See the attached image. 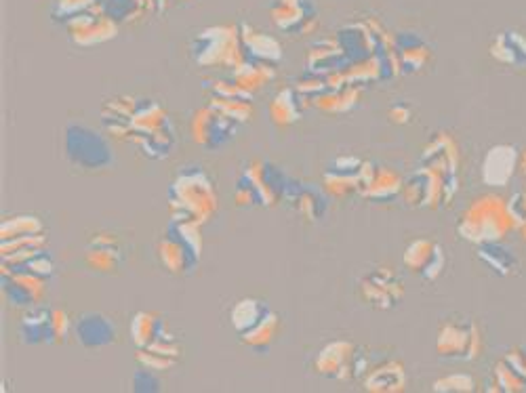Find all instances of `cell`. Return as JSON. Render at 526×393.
<instances>
[{
  "mask_svg": "<svg viewBox=\"0 0 526 393\" xmlns=\"http://www.w3.org/2000/svg\"><path fill=\"white\" fill-rule=\"evenodd\" d=\"M108 135L129 143L150 160H165L175 148V127L163 103L150 97L118 95L101 106Z\"/></svg>",
  "mask_w": 526,
  "mask_h": 393,
  "instance_id": "cell-1",
  "label": "cell"
},
{
  "mask_svg": "<svg viewBox=\"0 0 526 393\" xmlns=\"http://www.w3.org/2000/svg\"><path fill=\"white\" fill-rule=\"evenodd\" d=\"M167 200L171 221L196 225L209 223L219 206L215 183L209 177V173L198 167V164L184 167L175 173V177L169 183Z\"/></svg>",
  "mask_w": 526,
  "mask_h": 393,
  "instance_id": "cell-2",
  "label": "cell"
},
{
  "mask_svg": "<svg viewBox=\"0 0 526 393\" xmlns=\"http://www.w3.org/2000/svg\"><path fill=\"white\" fill-rule=\"evenodd\" d=\"M516 230L514 219L508 211V200L499 194H480L457 221V234L470 244L503 242Z\"/></svg>",
  "mask_w": 526,
  "mask_h": 393,
  "instance_id": "cell-3",
  "label": "cell"
},
{
  "mask_svg": "<svg viewBox=\"0 0 526 393\" xmlns=\"http://www.w3.org/2000/svg\"><path fill=\"white\" fill-rule=\"evenodd\" d=\"M190 57L200 68H238L245 61L240 28L236 24L209 26L190 40Z\"/></svg>",
  "mask_w": 526,
  "mask_h": 393,
  "instance_id": "cell-4",
  "label": "cell"
},
{
  "mask_svg": "<svg viewBox=\"0 0 526 393\" xmlns=\"http://www.w3.org/2000/svg\"><path fill=\"white\" fill-rule=\"evenodd\" d=\"M196 223L171 221L165 234L156 244V255L160 265L173 276L192 274L202 257V236Z\"/></svg>",
  "mask_w": 526,
  "mask_h": 393,
  "instance_id": "cell-5",
  "label": "cell"
},
{
  "mask_svg": "<svg viewBox=\"0 0 526 393\" xmlns=\"http://www.w3.org/2000/svg\"><path fill=\"white\" fill-rule=\"evenodd\" d=\"M64 154L72 167L83 171H101L112 164L108 139L85 124H68L64 131Z\"/></svg>",
  "mask_w": 526,
  "mask_h": 393,
  "instance_id": "cell-6",
  "label": "cell"
},
{
  "mask_svg": "<svg viewBox=\"0 0 526 393\" xmlns=\"http://www.w3.org/2000/svg\"><path fill=\"white\" fill-rule=\"evenodd\" d=\"M436 351L444 360L472 362L482 351L480 328L474 320L465 316H453L444 320L436 335Z\"/></svg>",
  "mask_w": 526,
  "mask_h": 393,
  "instance_id": "cell-7",
  "label": "cell"
},
{
  "mask_svg": "<svg viewBox=\"0 0 526 393\" xmlns=\"http://www.w3.org/2000/svg\"><path fill=\"white\" fill-rule=\"evenodd\" d=\"M400 198L404 200V204L411 206V209L438 211L451 206L455 194L451 192L447 181L442 179V175L419 164V167L404 179Z\"/></svg>",
  "mask_w": 526,
  "mask_h": 393,
  "instance_id": "cell-8",
  "label": "cell"
},
{
  "mask_svg": "<svg viewBox=\"0 0 526 393\" xmlns=\"http://www.w3.org/2000/svg\"><path fill=\"white\" fill-rule=\"evenodd\" d=\"M314 370L320 377L333 381H350L362 375V370H369L364 364L360 349L352 341H331L322 347L314 358Z\"/></svg>",
  "mask_w": 526,
  "mask_h": 393,
  "instance_id": "cell-9",
  "label": "cell"
},
{
  "mask_svg": "<svg viewBox=\"0 0 526 393\" xmlns=\"http://www.w3.org/2000/svg\"><path fill=\"white\" fill-rule=\"evenodd\" d=\"M240 124L230 120L211 106H202L192 114L190 135L202 150L217 152L226 148L228 143L238 135Z\"/></svg>",
  "mask_w": 526,
  "mask_h": 393,
  "instance_id": "cell-10",
  "label": "cell"
},
{
  "mask_svg": "<svg viewBox=\"0 0 526 393\" xmlns=\"http://www.w3.org/2000/svg\"><path fill=\"white\" fill-rule=\"evenodd\" d=\"M358 297L373 309L388 312L404 299V282L392 267H375L358 280Z\"/></svg>",
  "mask_w": 526,
  "mask_h": 393,
  "instance_id": "cell-11",
  "label": "cell"
},
{
  "mask_svg": "<svg viewBox=\"0 0 526 393\" xmlns=\"http://www.w3.org/2000/svg\"><path fill=\"white\" fill-rule=\"evenodd\" d=\"M402 175L383 162L364 160L358 175V196L375 204H388L402 196Z\"/></svg>",
  "mask_w": 526,
  "mask_h": 393,
  "instance_id": "cell-12",
  "label": "cell"
},
{
  "mask_svg": "<svg viewBox=\"0 0 526 393\" xmlns=\"http://www.w3.org/2000/svg\"><path fill=\"white\" fill-rule=\"evenodd\" d=\"M421 167H428L442 175V179L447 181L451 192L457 196L459 192V146L457 141L447 133V131H438L428 143L426 148L421 150L419 158Z\"/></svg>",
  "mask_w": 526,
  "mask_h": 393,
  "instance_id": "cell-13",
  "label": "cell"
},
{
  "mask_svg": "<svg viewBox=\"0 0 526 393\" xmlns=\"http://www.w3.org/2000/svg\"><path fill=\"white\" fill-rule=\"evenodd\" d=\"M242 173H245L255 185V190L259 194V204L263 209H272V206L285 202L291 175L282 171L278 164L266 158H259L249 162L247 167L242 169Z\"/></svg>",
  "mask_w": 526,
  "mask_h": 393,
  "instance_id": "cell-14",
  "label": "cell"
},
{
  "mask_svg": "<svg viewBox=\"0 0 526 393\" xmlns=\"http://www.w3.org/2000/svg\"><path fill=\"white\" fill-rule=\"evenodd\" d=\"M64 26L70 40L78 47H93V45L108 43V40L116 38L118 34V24L104 13L101 3L87 13L72 17Z\"/></svg>",
  "mask_w": 526,
  "mask_h": 393,
  "instance_id": "cell-15",
  "label": "cell"
},
{
  "mask_svg": "<svg viewBox=\"0 0 526 393\" xmlns=\"http://www.w3.org/2000/svg\"><path fill=\"white\" fill-rule=\"evenodd\" d=\"M402 263L411 274L434 282L447 267V253H444V246L440 242L432 238H417L404 248Z\"/></svg>",
  "mask_w": 526,
  "mask_h": 393,
  "instance_id": "cell-16",
  "label": "cell"
},
{
  "mask_svg": "<svg viewBox=\"0 0 526 393\" xmlns=\"http://www.w3.org/2000/svg\"><path fill=\"white\" fill-rule=\"evenodd\" d=\"M272 24L280 32L295 36L314 34L318 28V11L314 0H276L270 9Z\"/></svg>",
  "mask_w": 526,
  "mask_h": 393,
  "instance_id": "cell-17",
  "label": "cell"
},
{
  "mask_svg": "<svg viewBox=\"0 0 526 393\" xmlns=\"http://www.w3.org/2000/svg\"><path fill=\"white\" fill-rule=\"evenodd\" d=\"M3 293L11 305L28 309L32 305L43 303L47 293V280L26 270L3 265Z\"/></svg>",
  "mask_w": 526,
  "mask_h": 393,
  "instance_id": "cell-18",
  "label": "cell"
},
{
  "mask_svg": "<svg viewBox=\"0 0 526 393\" xmlns=\"http://www.w3.org/2000/svg\"><path fill=\"white\" fill-rule=\"evenodd\" d=\"M85 263L97 274H116L125 265V248L110 232L95 234L85 246Z\"/></svg>",
  "mask_w": 526,
  "mask_h": 393,
  "instance_id": "cell-19",
  "label": "cell"
},
{
  "mask_svg": "<svg viewBox=\"0 0 526 393\" xmlns=\"http://www.w3.org/2000/svg\"><path fill=\"white\" fill-rule=\"evenodd\" d=\"M362 162L356 156H339L335 158L322 177V190L331 198H348L358 192V175L362 169Z\"/></svg>",
  "mask_w": 526,
  "mask_h": 393,
  "instance_id": "cell-20",
  "label": "cell"
},
{
  "mask_svg": "<svg viewBox=\"0 0 526 393\" xmlns=\"http://www.w3.org/2000/svg\"><path fill=\"white\" fill-rule=\"evenodd\" d=\"M329 194L325 190H318L316 185L301 183L291 177L289 190H287V202L293 206V211L306 221V223H318L329 211Z\"/></svg>",
  "mask_w": 526,
  "mask_h": 393,
  "instance_id": "cell-21",
  "label": "cell"
},
{
  "mask_svg": "<svg viewBox=\"0 0 526 393\" xmlns=\"http://www.w3.org/2000/svg\"><path fill=\"white\" fill-rule=\"evenodd\" d=\"M495 391L522 393L526 391V347H512L493 368Z\"/></svg>",
  "mask_w": 526,
  "mask_h": 393,
  "instance_id": "cell-22",
  "label": "cell"
},
{
  "mask_svg": "<svg viewBox=\"0 0 526 393\" xmlns=\"http://www.w3.org/2000/svg\"><path fill=\"white\" fill-rule=\"evenodd\" d=\"M337 43L341 51L346 53V57L352 61H364L377 53V40L367 24V19H360V22H350L346 26H341L335 32Z\"/></svg>",
  "mask_w": 526,
  "mask_h": 393,
  "instance_id": "cell-23",
  "label": "cell"
},
{
  "mask_svg": "<svg viewBox=\"0 0 526 393\" xmlns=\"http://www.w3.org/2000/svg\"><path fill=\"white\" fill-rule=\"evenodd\" d=\"M394 51L400 74H417L430 64L432 47L415 32L394 34Z\"/></svg>",
  "mask_w": 526,
  "mask_h": 393,
  "instance_id": "cell-24",
  "label": "cell"
},
{
  "mask_svg": "<svg viewBox=\"0 0 526 393\" xmlns=\"http://www.w3.org/2000/svg\"><path fill=\"white\" fill-rule=\"evenodd\" d=\"M348 64L350 59L341 51L335 34L314 40L306 53V70L314 74L329 76L333 72L343 70Z\"/></svg>",
  "mask_w": 526,
  "mask_h": 393,
  "instance_id": "cell-25",
  "label": "cell"
},
{
  "mask_svg": "<svg viewBox=\"0 0 526 393\" xmlns=\"http://www.w3.org/2000/svg\"><path fill=\"white\" fill-rule=\"evenodd\" d=\"M19 339L26 345H55L53 307L43 303L28 307L19 324Z\"/></svg>",
  "mask_w": 526,
  "mask_h": 393,
  "instance_id": "cell-26",
  "label": "cell"
},
{
  "mask_svg": "<svg viewBox=\"0 0 526 393\" xmlns=\"http://www.w3.org/2000/svg\"><path fill=\"white\" fill-rule=\"evenodd\" d=\"M74 339L85 349H101L114 343L116 328L104 314H83L74 322Z\"/></svg>",
  "mask_w": 526,
  "mask_h": 393,
  "instance_id": "cell-27",
  "label": "cell"
},
{
  "mask_svg": "<svg viewBox=\"0 0 526 393\" xmlns=\"http://www.w3.org/2000/svg\"><path fill=\"white\" fill-rule=\"evenodd\" d=\"M518 154L514 146H493L482 160V181L491 188L508 185L518 171Z\"/></svg>",
  "mask_w": 526,
  "mask_h": 393,
  "instance_id": "cell-28",
  "label": "cell"
},
{
  "mask_svg": "<svg viewBox=\"0 0 526 393\" xmlns=\"http://www.w3.org/2000/svg\"><path fill=\"white\" fill-rule=\"evenodd\" d=\"M240 40H242V49H245L247 59L263 61V64H272L276 66L282 59V45L280 40L274 38L272 34L257 30L251 24H240Z\"/></svg>",
  "mask_w": 526,
  "mask_h": 393,
  "instance_id": "cell-29",
  "label": "cell"
},
{
  "mask_svg": "<svg viewBox=\"0 0 526 393\" xmlns=\"http://www.w3.org/2000/svg\"><path fill=\"white\" fill-rule=\"evenodd\" d=\"M362 383L371 393H402L407 389V370L400 360H383L367 370Z\"/></svg>",
  "mask_w": 526,
  "mask_h": 393,
  "instance_id": "cell-30",
  "label": "cell"
},
{
  "mask_svg": "<svg viewBox=\"0 0 526 393\" xmlns=\"http://www.w3.org/2000/svg\"><path fill=\"white\" fill-rule=\"evenodd\" d=\"M308 99H303L293 87H282L268 106V114L274 127L278 129H289L297 124L306 112ZM310 106V103H308Z\"/></svg>",
  "mask_w": 526,
  "mask_h": 393,
  "instance_id": "cell-31",
  "label": "cell"
},
{
  "mask_svg": "<svg viewBox=\"0 0 526 393\" xmlns=\"http://www.w3.org/2000/svg\"><path fill=\"white\" fill-rule=\"evenodd\" d=\"M491 57L501 66L526 68V34L518 30H503L491 43Z\"/></svg>",
  "mask_w": 526,
  "mask_h": 393,
  "instance_id": "cell-32",
  "label": "cell"
},
{
  "mask_svg": "<svg viewBox=\"0 0 526 393\" xmlns=\"http://www.w3.org/2000/svg\"><path fill=\"white\" fill-rule=\"evenodd\" d=\"M230 78L236 82L240 89H245L249 95H257L266 89L270 82L276 80V66L263 64V61L245 59L238 68L232 70Z\"/></svg>",
  "mask_w": 526,
  "mask_h": 393,
  "instance_id": "cell-33",
  "label": "cell"
},
{
  "mask_svg": "<svg viewBox=\"0 0 526 393\" xmlns=\"http://www.w3.org/2000/svg\"><path fill=\"white\" fill-rule=\"evenodd\" d=\"M129 330H131V341H133L135 349L150 347V345H154L158 341H165V339H173L163 316H158L154 312H137L131 320Z\"/></svg>",
  "mask_w": 526,
  "mask_h": 393,
  "instance_id": "cell-34",
  "label": "cell"
},
{
  "mask_svg": "<svg viewBox=\"0 0 526 393\" xmlns=\"http://www.w3.org/2000/svg\"><path fill=\"white\" fill-rule=\"evenodd\" d=\"M360 97H362V87L343 85L320 93L310 101V106L325 114H348L354 108H358Z\"/></svg>",
  "mask_w": 526,
  "mask_h": 393,
  "instance_id": "cell-35",
  "label": "cell"
},
{
  "mask_svg": "<svg viewBox=\"0 0 526 393\" xmlns=\"http://www.w3.org/2000/svg\"><path fill=\"white\" fill-rule=\"evenodd\" d=\"M181 354H184V349H181L179 341L173 339H165V341H158L150 347H141L137 349L135 360L139 362V366H146L150 370H169L173 366H177V362L181 360Z\"/></svg>",
  "mask_w": 526,
  "mask_h": 393,
  "instance_id": "cell-36",
  "label": "cell"
},
{
  "mask_svg": "<svg viewBox=\"0 0 526 393\" xmlns=\"http://www.w3.org/2000/svg\"><path fill=\"white\" fill-rule=\"evenodd\" d=\"M478 259L489 267L491 272H495L501 278H510L520 272V261L514 255L512 248L505 246L503 242H487L478 244Z\"/></svg>",
  "mask_w": 526,
  "mask_h": 393,
  "instance_id": "cell-37",
  "label": "cell"
},
{
  "mask_svg": "<svg viewBox=\"0 0 526 393\" xmlns=\"http://www.w3.org/2000/svg\"><path fill=\"white\" fill-rule=\"evenodd\" d=\"M270 312H272V307L266 301L255 299V297H245L232 307L230 322H232V328L236 330V335H245Z\"/></svg>",
  "mask_w": 526,
  "mask_h": 393,
  "instance_id": "cell-38",
  "label": "cell"
},
{
  "mask_svg": "<svg viewBox=\"0 0 526 393\" xmlns=\"http://www.w3.org/2000/svg\"><path fill=\"white\" fill-rule=\"evenodd\" d=\"M47 246V236H22V238H11L0 242V253H3V265L5 267H19L26 263L30 257L43 251Z\"/></svg>",
  "mask_w": 526,
  "mask_h": 393,
  "instance_id": "cell-39",
  "label": "cell"
},
{
  "mask_svg": "<svg viewBox=\"0 0 526 393\" xmlns=\"http://www.w3.org/2000/svg\"><path fill=\"white\" fill-rule=\"evenodd\" d=\"M104 13L120 24H135L148 13H156V0H101Z\"/></svg>",
  "mask_w": 526,
  "mask_h": 393,
  "instance_id": "cell-40",
  "label": "cell"
},
{
  "mask_svg": "<svg viewBox=\"0 0 526 393\" xmlns=\"http://www.w3.org/2000/svg\"><path fill=\"white\" fill-rule=\"evenodd\" d=\"M278 335H280V316L272 309V312L263 318L253 330H249V333L245 335H238V339L245 347L257 351V354H268L272 345L276 343Z\"/></svg>",
  "mask_w": 526,
  "mask_h": 393,
  "instance_id": "cell-41",
  "label": "cell"
},
{
  "mask_svg": "<svg viewBox=\"0 0 526 393\" xmlns=\"http://www.w3.org/2000/svg\"><path fill=\"white\" fill-rule=\"evenodd\" d=\"M45 234V223L36 215H15L3 221L0 225V238H22V236H40Z\"/></svg>",
  "mask_w": 526,
  "mask_h": 393,
  "instance_id": "cell-42",
  "label": "cell"
},
{
  "mask_svg": "<svg viewBox=\"0 0 526 393\" xmlns=\"http://www.w3.org/2000/svg\"><path fill=\"white\" fill-rule=\"evenodd\" d=\"M209 106L228 116L238 124H247L253 116V103L249 99H226V97H211Z\"/></svg>",
  "mask_w": 526,
  "mask_h": 393,
  "instance_id": "cell-43",
  "label": "cell"
},
{
  "mask_svg": "<svg viewBox=\"0 0 526 393\" xmlns=\"http://www.w3.org/2000/svg\"><path fill=\"white\" fill-rule=\"evenodd\" d=\"M99 3L101 0H53L51 15H53L55 22L66 24V22H70L72 17L91 11Z\"/></svg>",
  "mask_w": 526,
  "mask_h": 393,
  "instance_id": "cell-44",
  "label": "cell"
},
{
  "mask_svg": "<svg viewBox=\"0 0 526 393\" xmlns=\"http://www.w3.org/2000/svg\"><path fill=\"white\" fill-rule=\"evenodd\" d=\"M293 89L303 97V99H308V103L318 97L320 93H325L329 89V80L327 76H322V74H314V72H303L301 76L295 78V85Z\"/></svg>",
  "mask_w": 526,
  "mask_h": 393,
  "instance_id": "cell-45",
  "label": "cell"
},
{
  "mask_svg": "<svg viewBox=\"0 0 526 393\" xmlns=\"http://www.w3.org/2000/svg\"><path fill=\"white\" fill-rule=\"evenodd\" d=\"M476 379L468 372H455V375H449L444 379H438L432 385V391L436 393H472L476 391Z\"/></svg>",
  "mask_w": 526,
  "mask_h": 393,
  "instance_id": "cell-46",
  "label": "cell"
},
{
  "mask_svg": "<svg viewBox=\"0 0 526 393\" xmlns=\"http://www.w3.org/2000/svg\"><path fill=\"white\" fill-rule=\"evenodd\" d=\"M205 89L211 93V97H226V99H249L253 101V95H249L245 89H240L232 78H219L205 82Z\"/></svg>",
  "mask_w": 526,
  "mask_h": 393,
  "instance_id": "cell-47",
  "label": "cell"
},
{
  "mask_svg": "<svg viewBox=\"0 0 526 393\" xmlns=\"http://www.w3.org/2000/svg\"><path fill=\"white\" fill-rule=\"evenodd\" d=\"M17 270H26V272H30L34 276H40V278L49 280L53 276V272H55V263H53V257L43 248V251L36 253L34 257H30L26 263L19 265Z\"/></svg>",
  "mask_w": 526,
  "mask_h": 393,
  "instance_id": "cell-48",
  "label": "cell"
},
{
  "mask_svg": "<svg viewBox=\"0 0 526 393\" xmlns=\"http://www.w3.org/2000/svg\"><path fill=\"white\" fill-rule=\"evenodd\" d=\"M234 200L238 206H245V209H251V206H261L255 185L251 183V179L245 173H240L236 179Z\"/></svg>",
  "mask_w": 526,
  "mask_h": 393,
  "instance_id": "cell-49",
  "label": "cell"
},
{
  "mask_svg": "<svg viewBox=\"0 0 526 393\" xmlns=\"http://www.w3.org/2000/svg\"><path fill=\"white\" fill-rule=\"evenodd\" d=\"M131 387H133V391H139V393H156V391H160V381L156 377V370H150L146 366L137 368L133 379H131Z\"/></svg>",
  "mask_w": 526,
  "mask_h": 393,
  "instance_id": "cell-50",
  "label": "cell"
},
{
  "mask_svg": "<svg viewBox=\"0 0 526 393\" xmlns=\"http://www.w3.org/2000/svg\"><path fill=\"white\" fill-rule=\"evenodd\" d=\"M53 324H55V345L66 343L70 337L72 322L62 307H53Z\"/></svg>",
  "mask_w": 526,
  "mask_h": 393,
  "instance_id": "cell-51",
  "label": "cell"
},
{
  "mask_svg": "<svg viewBox=\"0 0 526 393\" xmlns=\"http://www.w3.org/2000/svg\"><path fill=\"white\" fill-rule=\"evenodd\" d=\"M508 211L514 219V225H516V230L526 223V192H514L510 198H508Z\"/></svg>",
  "mask_w": 526,
  "mask_h": 393,
  "instance_id": "cell-52",
  "label": "cell"
},
{
  "mask_svg": "<svg viewBox=\"0 0 526 393\" xmlns=\"http://www.w3.org/2000/svg\"><path fill=\"white\" fill-rule=\"evenodd\" d=\"M411 116H413L411 108L407 106V103H402V101L394 103V106L390 108V120L394 124H407L411 120Z\"/></svg>",
  "mask_w": 526,
  "mask_h": 393,
  "instance_id": "cell-53",
  "label": "cell"
},
{
  "mask_svg": "<svg viewBox=\"0 0 526 393\" xmlns=\"http://www.w3.org/2000/svg\"><path fill=\"white\" fill-rule=\"evenodd\" d=\"M518 171L526 179V148L520 150V154H518Z\"/></svg>",
  "mask_w": 526,
  "mask_h": 393,
  "instance_id": "cell-54",
  "label": "cell"
},
{
  "mask_svg": "<svg viewBox=\"0 0 526 393\" xmlns=\"http://www.w3.org/2000/svg\"><path fill=\"white\" fill-rule=\"evenodd\" d=\"M171 0H156V15H163L167 11Z\"/></svg>",
  "mask_w": 526,
  "mask_h": 393,
  "instance_id": "cell-55",
  "label": "cell"
},
{
  "mask_svg": "<svg viewBox=\"0 0 526 393\" xmlns=\"http://www.w3.org/2000/svg\"><path fill=\"white\" fill-rule=\"evenodd\" d=\"M518 232H520V236L526 240V223H522V225L518 227Z\"/></svg>",
  "mask_w": 526,
  "mask_h": 393,
  "instance_id": "cell-56",
  "label": "cell"
}]
</instances>
